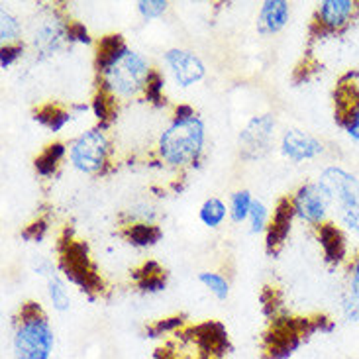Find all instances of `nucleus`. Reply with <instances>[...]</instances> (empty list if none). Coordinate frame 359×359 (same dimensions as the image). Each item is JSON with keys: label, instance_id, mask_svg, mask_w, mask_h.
I'll return each instance as SVG.
<instances>
[{"label": "nucleus", "instance_id": "nucleus-6", "mask_svg": "<svg viewBox=\"0 0 359 359\" xmlns=\"http://www.w3.org/2000/svg\"><path fill=\"white\" fill-rule=\"evenodd\" d=\"M61 271L65 273L69 281L79 285L83 291L100 292L102 291V281L98 279L95 267L90 265L87 255V245L79 242H65L61 248Z\"/></svg>", "mask_w": 359, "mask_h": 359}, {"label": "nucleus", "instance_id": "nucleus-8", "mask_svg": "<svg viewBox=\"0 0 359 359\" xmlns=\"http://www.w3.org/2000/svg\"><path fill=\"white\" fill-rule=\"evenodd\" d=\"M71 163L83 173H100L107 165L108 140L100 130H88L71 146Z\"/></svg>", "mask_w": 359, "mask_h": 359}, {"label": "nucleus", "instance_id": "nucleus-9", "mask_svg": "<svg viewBox=\"0 0 359 359\" xmlns=\"http://www.w3.org/2000/svg\"><path fill=\"white\" fill-rule=\"evenodd\" d=\"M292 204H294L297 216H301L304 222L316 226V228L326 224V214L332 206L328 194L322 191L318 183L301 187L297 194L292 196Z\"/></svg>", "mask_w": 359, "mask_h": 359}, {"label": "nucleus", "instance_id": "nucleus-12", "mask_svg": "<svg viewBox=\"0 0 359 359\" xmlns=\"http://www.w3.org/2000/svg\"><path fill=\"white\" fill-rule=\"evenodd\" d=\"M281 149L291 161H304V159H314L316 156H320L324 151V146L316 137L309 136L304 132L289 130L283 136Z\"/></svg>", "mask_w": 359, "mask_h": 359}, {"label": "nucleus", "instance_id": "nucleus-34", "mask_svg": "<svg viewBox=\"0 0 359 359\" xmlns=\"http://www.w3.org/2000/svg\"><path fill=\"white\" fill-rule=\"evenodd\" d=\"M46 222L43 220H39V222L32 224V226H28V230L24 232V236L28 238V240H41V236H43V232H46Z\"/></svg>", "mask_w": 359, "mask_h": 359}, {"label": "nucleus", "instance_id": "nucleus-29", "mask_svg": "<svg viewBox=\"0 0 359 359\" xmlns=\"http://www.w3.org/2000/svg\"><path fill=\"white\" fill-rule=\"evenodd\" d=\"M346 294L359 301V252L351 257L348 265V292Z\"/></svg>", "mask_w": 359, "mask_h": 359}, {"label": "nucleus", "instance_id": "nucleus-16", "mask_svg": "<svg viewBox=\"0 0 359 359\" xmlns=\"http://www.w3.org/2000/svg\"><path fill=\"white\" fill-rule=\"evenodd\" d=\"M128 46L124 43L122 36H107L98 41L97 48V71L102 73L107 71L112 63H116L122 57V53L126 51Z\"/></svg>", "mask_w": 359, "mask_h": 359}, {"label": "nucleus", "instance_id": "nucleus-19", "mask_svg": "<svg viewBox=\"0 0 359 359\" xmlns=\"http://www.w3.org/2000/svg\"><path fill=\"white\" fill-rule=\"evenodd\" d=\"M65 156V146L63 144H51L48 146L43 151H41V156L36 159V171H38L41 177H49L55 173V169H57L59 161L63 159Z\"/></svg>", "mask_w": 359, "mask_h": 359}, {"label": "nucleus", "instance_id": "nucleus-2", "mask_svg": "<svg viewBox=\"0 0 359 359\" xmlns=\"http://www.w3.org/2000/svg\"><path fill=\"white\" fill-rule=\"evenodd\" d=\"M204 124L198 116L175 118L159 137V154L169 165H189L203 154Z\"/></svg>", "mask_w": 359, "mask_h": 359}, {"label": "nucleus", "instance_id": "nucleus-21", "mask_svg": "<svg viewBox=\"0 0 359 359\" xmlns=\"http://www.w3.org/2000/svg\"><path fill=\"white\" fill-rule=\"evenodd\" d=\"M48 292H49V301L53 304V309L59 312L69 311V304H71V299H69V292L65 289V283L59 279L57 275H49L48 279Z\"/></svg>", "mask_w": 359, "mask_h": 359}, {"label": "nucleus", "instance_id": "nucleus-35", "mask_svg": "<svg viewBox=\"0 0 359 359\" xmlns=\"http://www.w3.org/2000/svg\"><path fill=\"white\" fill-rule=\"evenodd\" d=\"M175 326H181V318H167L165 322H157L156 326L151 328V332H154V334H157V336H159L161 332L165 334V332L173 330Z\"/></svg>", "mask_w": 359, "mask_h": 359}, {"label": "nucleus", "instance_id": "nucleus-1", "mask_svg": "<svg viewBox=\"0 0 359 359\" xmlns=\"http://www.w3.org/2000/svg\"><path fill=\"white\" fill-rule=\"evenodd\" d=\"M53 348L55 336L41 306L38 302L22 304L12 336L14 359H51Z\"/></svg>", "mask_w": 359, "mask_h": 359}, {"label": "nucleus", "instance_id": "nucleus-13", "mask_svg": "<svg viewBox=\"0 0 359 359\" xmlns=\"http://www.w3.org/2000/svg\"><path fill=\"white\" fill-rule=\"evenodd\" d=\"M297 216L292 198H283L277 204L269 228H267V252H277L291 232L292 218Z\"/></svg>", "mask_w": 359, "mask_h": 359}, {"label": "nucleus", "instance_id": "nucleus-7", "mask_svg": "<svg viewBox=\"0 0 359 359\" xmlns=\"http://www.w3.org/2000/svg\"><path fill=\"white\" fill-rule=\"evenodd\" d=\"M322 191L328 194L332 206L338 212L346 210H359V181L341 167H328L318 177Z\"/></svg>", "mask_w": 359, "mask_h": 359}, {"label": "nucleus", "instance_id": "nucleus-26", "mask_svg": "<svg viewBox=\"0 0 359 359\" xmlns=\"http://www.w3.org/2000/svg\"><path fill=\"white\" fill-rule=\"evenodd\" d=\"M0 38L4 41V46H10L12 41H16L18 39L20 34V24L18 20L14 18V16H10L8 12H4L2 10V16H0Z\"/></svg>", "mask_w": 359, "mask_h": 359}, {"label": "nucleus", "instance_id": "nucleus-10", "mask_svg": "<svg viewBox=\"0 0 359 359\" xmlns=\"http://www.w3.org/2000/svg\"><path fill=\"white\" fill-rule=\"evenodd\" d=\"M273 128H275V120L269 114L259 118H253L248 124V128L240 136V146H242V156L245 159H255L262 157L271 144Z\"/></svg>", "mask_w": 359, "mask_h": 359}, {"label": "nucleus", "instance_id": "nucleus-11", "mask_svg": "<svg viewBox=\"0 0 359 359\" xmlns=\"http://www.w3.org/2000/svg\"><path fill=\"white\" fill-rule=\"evenodd\" d=\"M165 61L175 75V81L181 87H191L204 77V65L201 59L184 49H169Z\"/></svg>", "mask_w": 359, "mask_h": 359}, {"label": "nucleus", "instance_id": "nucleus-20", "mask_svg": "<svg viewBox=\"0 0 359 359\" xmlns=\"http://www.w3.org/2000/svg\"><path fill=\"white\" fill-rule=\"evenodd\" d=\"M36 120L41 122L43 126H48L49 130L59 132L71 120V114H69L67 110H63L59 104H46V107H41L38 110Z\"/></svg>", "mask_w": 359, "mask_h": 359}, {"label": "nucleus", "instance_id": "nucleus-5", "mask_svg": "<svg viewBox=\"0 0 359 359\" xmlns=\"http://www.w3.org/2000/svg\"><path fill=\"white\" fill-rule=\"evenodd\" d=\"M359 2L355 0H324L318 4L312 20V36H336L350 28L358 18Z\"/></svg>", "mask_w": 359, "mask_h": 359}, {"label": "nucleus", "instance_id": "nucleus-30", "mask_svg": "<svg viewBox=\"0 0 359 359\" xmlns=\"http://www.w3.org/2000/svg\"><path fill=\"white\" fill-rule=\"evenodd\" d=\"M165 8L167 2H163V0H142V2H137V10L146 20L161 16L165 12Z\"/></svg>", "mask_w": 359, "mask_h": 359}, {"label": "nucleus", "instance_id": "nucleus-23", "mask_svg": "<svg viewBox=\"0 0 359 359\" xmlns=\"http://www.w3.org/2000/svg\"><path fill=\"white\" fill-rule=\"evenodd\" d=\"M253 198L248 191H238L232 196V218L233 222H243L245 218H250L252 212Z\"/></svg>", "mask_w": 359, "mask_h": 359}, {"label": "nucleus", "instance_id": "nucleus-27", "mask_svg": "<svg viewBox=\"0 0 359 359\" xmlns=\"http://www.w3.org/2000/svg\"><path fill=\"white\" fill-rule=\"evenodd\" d=\"M114 100H116V98L110 97L108 93H104V90L100 88V93L95 97V102H93L95 114H97V118L100 122H108V118L112 116V112H114Z\"/></svg>", "mask_w": 359, "mask_h": 359}, {"label": "nucleus", "instance_id": "nucleus-22", "mask_svg": "<svg viewBox=\"0 0 359 359\" xmlns=\"http://www.w3.org/2000/svg\"><path fill=\"white\" fill-rule=\"evenodd\" d=\"M226 218V204L220 198H208L201 208V220L204 226L208 228H216L220 226L222 220Z\"/></svg>", "mask_w": 359, "mask_h": 359}, {"label": "nucleus", "instance_id": "nucleus-3", "mask_svg": "<svg viewBox=\"0 0 359 359\" xmlns=\"http://www.w3.org/2000/svg\"><path fill=\"white\" fill-rule=\"evenodd\" d=\"M149 65L140 53L126 49L116 63H112L107 71L100 73L102 90L114 98L136 97L137 93H144L149 81Z\"/></svg>", "mask_w": 359, "mask_h": 359}, {"label": "nucleus", "instance_id": "nucleus-17", "mask_svg": "<svg viewBox=\"0 0 359 359\" xmlns=\"http://www.w3.org/2000/svg\"><path fill=\"white\" fill-rule=\"evenodd\" d=\"M137 287L146 292H157L165 287V271L156 262H147L142 269L134 271Z\"/></svg>", "mask_w": 359, "mask_h": 359}, {"label": "nucleus", "instance_id": "nucleus-28", "mask_svg": "<svg viewBox=\"0 0 359 359\" xmlns=\"http://www.w3.org/2000/svg\"><path fill=\"white\" fill-rule=\"evenodd\" d=\"M163 85H165V81H163V75L161 73H157V71H151V75H149V81H147V87H146V97L151 100V102H159L161 97H163Z\"/></svg>", "mask_w": 359, "mask_h": 359}, {"label": "nucleus", "instance_id": "nucleus-25", "mask_svg": "<svg viewBox=\"0 0 359 359\" xmlns=\"http://www.w3.org/2000/svg\"><path fill=\"white\" fill-rule=\"evenodd\" d=\"M250 220H252V232L259 233L265 228H269V210L262 201H253L252 212H250Z\"/></svg>", "mask_w": 359, "mask_h": 359}, {"label": "nucleus", "instance_id": "nucleus-18", "mask_svg": "<svg viewBox=\"0 0 359 359\" xmlns=\"http://www.w3.org/2000/svg\"><path fill=\"white\" fill-rule=\"evenodd\" d=\"M163 232L154 226V224L146 222H137L130 224L126 230H124V238L128 242L134 243V245H140V248H146V245H154L161 240Z\"/></svg>", "mask_w": 359, "mask_h": 359}, {"label": "nucleus", "instance_id": "nucleus-33", "mask_svg": "<svg viewBox=\"0 0 359 359\" xmlns=\"http://www.w3.org/2000/svg\"><path fill=\"white\" fill-rule=\"evenodd\" d=\"M67 38L71 41H83V43H88V32L83 24L79 22H73L67 26Z\"/></svg>", "mask_w": 359, "mask_h": 359}, {"label": "nucleus", "instance_id": "nucleus-14", "mask_svg": "<svg viewBox=\"0 0 359 359\" xmlns=\"http://www.w3.org/2000/svg\"><path fill=\"white\" fill-rule=\"evenodd\" d=\"M318 240H320L322 250H324V255L328 262L340 265L346 259V255H348L346 238L336 224L326 222L318 226Z\"/></svg>", "mask_w": 359, "mask_h": 359}, {"label": "nucleus", "instance_id": "nucleus-4", "mask_svg": "<svg viewBox=\"0 0 359 359\" xmlns=\"http://www.w3.org/2000/svg\"><path fill=\"white\" fill-rule=\"evenodd\" d=\"M334 120L359 144V71L346 73L334 90Z\"/></svg>", "mask_w": 359, "mask_h": 359}, {"label": "nucleus", "instance_id": "nucleus-24", "mask_svg": "<svg viewBox=\"0 0 359 359\" xmlns=\"http://www.w3.org/2000/svg\"><path fill=\"white\" fill-rule=\"evenodd\" d=\"M198 281L203 283V285H206V287L210 289V292H214L220 301H224V299L228 297V292H230V289H228V281L224 279L222 275H218V273H201V275H198Z\"/></svg>", "mask_w": 359, "mask_h": 359}, {"label": "nucleus", "instance_id": "nucleus-15", "mask_svg": "<svg viewBox=\"0 0 359 359\" xmlns=\"http://www.w3.org/2000/svg\"><path fill=\"white\" fill-rule=\"evenodd\" d=\"M289 20V4L285 0H267L259 10L257 32L262 36L277 34Z\"/></svg>", "mask_w": 359, "mask_h": 359}, {"label": "nucleus", "instance_id": "nucleus-31", "mask_svg": "<svg viewBox=\"0 0 359 359\" xmlns=\"http://www.w3.org/2000/svg\"><path fill=\"white\" fill-rule=\"evenodd\" d=\"M341 312H344V318L348 322H359V301L353 299L350 294H346L341 299Z\"/></svg>", "mask_w": 359, "mask_h": 359}, {"label": "nucleus", "instance_id": "nucleus-32", "mask_svg": "<svg viewBox=\"0 0 359 359\" xmlns=\"http://www.w3.org/2000/svg\"><path fill=\"white\" fill-rule=\"evenodd\" d=\"M20 53H22V46H18V43L2 46V51H0V65H2V69L10 67L20 57Z\"/></svg>", "mask_w": 359, "mask_h": 359}]
</instances>
